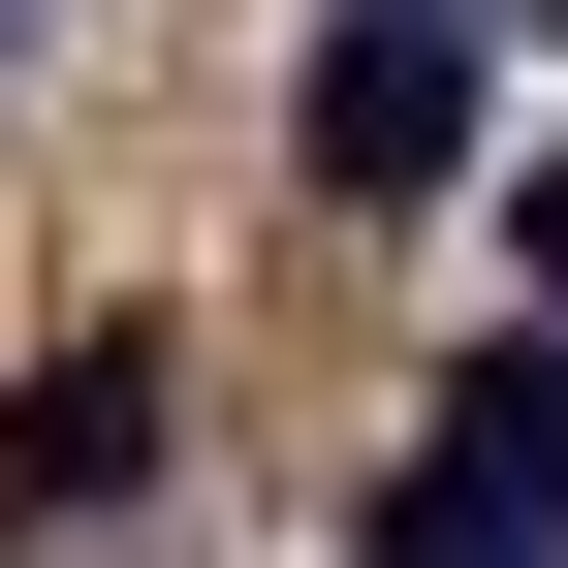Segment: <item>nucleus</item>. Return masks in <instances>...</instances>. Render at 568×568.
Listing matches in <instances>:
<instances>
[{
	"label": "nucleus",
	"mask_w": 568,
	"mask_h": 568,
	"mask_svg": "<svg viewBox=\"0 0 568 568\" xmlns=\"http://www.w3.org/2000/svg\"><path fill=\"white\" fill-rule=\"evenodd\" d=\"M159 443H190V347H159V316H95V347L0 379V506H32V537H126V506H159Z\"/></svg>",
	"instance_id": "nucleus-1"
},
{
	"label": "nucleus",
	"mask_w": 568,
	"mask_h": 568,
	"mask_svg": "<svg viewBox=\"0 0 568 568\" xmlns=\"http://www.w3.org/2000/svg\"><path fill=\"white\" fill-rule=\"evenodd\" d=\"M284 159H316V190H379V222H410V190H474V32L347 0V32H316V95H284Z\"/></svg>",
	"instance_id": "nucleus-2"
},
{
	"label": "nucleus",
	"mask_w": 568,
	"mask_h": 568,
	"mask_svg": "<svg viewBox=\"0 0 568 568\" xmlns=\"http://www.w3.org/2000/svg\"><path fill=\"white\" fill-rule=\"evenodd\" d=\"M347 568H568V506H537V474H474V443H410L379 506H347Z\"/></svg>",
	"instance_id": "nucleus-3"
},
{
	"label": "nucleus",
	"mask_w": 568,
	"mask_h": 568,
	"mask_svg": "<svg viewBox=\"0 0 568 568\" xmlns=\"http://www.w3.org/2000/svg\"><path fill=\"white\" fill-rule=\"evenodd\" d=\"M443 443H474V474H537V506H568V347H474V379H443Z\"/></svg>",
	"instance_id": "nucleus-4"
},
{
	"label": "nucleus",
	"mask_w": 568,
	"mask_h": 568,
	"mask_svg": "<svg viewBox=\"0 0 568 568\" xmlns=\"http://www.w3.org/2000/svg\"><path fill=\"white\" fill-rule=\"evenodd\" d=\"M506 222H537V347H568V159H537V190H506Z\"/></svg>",
	"instance_id": "nucleus-5"
},
{
	"label": "nucleus",
	"mask_w": 568,
	"mask_h": 568,
	"mask_svg": "<svg viewBox=\"0 0 568 568\" xmlns=\"http://www.w3.org/2000/svg\"><path fill=\"white\" fill-rule=\"evenodd\" d=\"M410 32H474V0H410Z\"/></svg>",
	"instance_id": "nucleus-6"
},
{
	"label": "nucleus",
	"mask_w": 568,
	"mask_h": 568,
	"mask_svg": "<svg viewBox=\"0 0 568 568\" xmlns=\"http://www.w3.org/2000/svg\"><path fill=\"white\" fill-rule=\"evenodd\" d=\"M0 32H32V0H0Z\"/></svg>",
	"instance_id": "nucleus-7"
}]
</instances>
